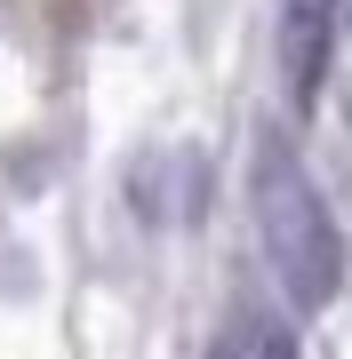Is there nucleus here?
<instances>
[{
    "label": "nucleus",
    "instance_id": "nucleus-1",
    "mask_svg": "<svg viewBox=\"0 0 352 359\" xmlns=\"http://www.w3.org/2000/svg\"><path fill=\"white\" fill-rule=\"evenodd\" d=\"M248 200H256V240H264V264H273L280 295L296 311H320L344 280V240L328 224V200L320 184L296 168L280 136L256 144V168H248Z\"/></svg>",
    "mask_w": 352,
    "mask_h": 359
},
{
    "label": "nucleus",
    "instance_id": "nucleus-2",
    "mask_svg": "<svg viewBox=\"0 0 352 359\" xmlns=\"http://www.w3.org/2000/svg\"><path fill=\"white\" fill-rule=\"evenodd\" d=\"M328 25H337V8H328V0H280V72H288V88H296V104L320 88Z\"/></svg>",
    "mask_w": 352,
    "mask_h": 359
},
{
    "label": "nucleus",
    "instance_id": "nucleus-3",
    "mask_svg": "<svg viewBox=\"0 0 352 359\" xmlns=\"http://www.w3.org/2000/svg\"><path fill=\"white\" fill-rule=\"evenodd\" d=\"M216 359H240V344H233V335H224V344H216Z\"/></svg>",
    "mask_w": 352,
    "mask_h": 359
}]
</instances>
